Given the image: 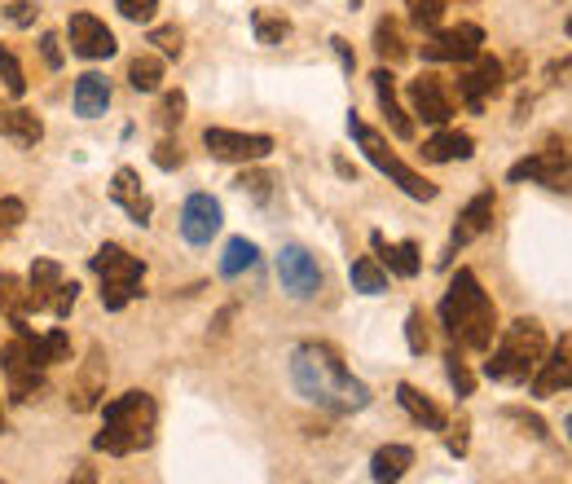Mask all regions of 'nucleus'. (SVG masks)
<instances>
[{
    "label": "nucleus",
    "instance_id": "1",
    "mask_svg": "<svg viewBox=\"0 0 572 484\" xmlns=\"http://www.w3.org/2000/svg\"><path fill=\"white\" fill-rule=\"evenodd\" d=\"M291 384L304 401L330 414H353L370 406V388L353 379V371L343 366V356L330 343H300L291 352Z\"/></svg>",
    "mask_w": 572,
    "mask_h": 484
},
{
    "label": "nucleus",
    "instance_id": "2",
    "mask_svg": "<svg viewBox=\"0 0 572 484\" xmlns=\"http://www.w3.org/2000/svg\"><path fill=\"white\" fill-rule=\"evenodd\" d=\"M440 322L463 352H489L498 335V308L472 269H458L440 300Z\"/></svg>",
    "mask_w": 572,
    "mask_h": 484
},
{
    "label": "nucleus",
    "instance_id": "3",
    "mask_svg": "<svg viewBox=\"0 0 572 484\" xmlns=\"http://www.w3.org/2000/svg\"><path fill=\"white\" fill-rule=\"evenodd\" d=\"M155 427H159V406L150 392H124L101 406V432L93 436V449L110 453V458H129L155 445Z\"/></svg>",
    "mask_w": 572,
    "mask_h": 484
},
{
    "label": "nucleus",
    "instance_id": "4",
    "mask_svg": "<svg viewBox=\"0 0 572 484\" xmlns=\"http://www.w3.org/2000/svg\"><path fill=\"white\" fill-rule=\"evenodd\" d=\"M541 356H546V330H541V322H533V317H515V322L502 330L498 348H489L485 375H489L494 384H511V388H520V384L533 379V371L541 366Z\"/></svg>",
    "mask_w": 572,
    "mask_h": 484
},
{
    "label": "nucleus",
    "instance_id": "5",
    "mask_svg": "<svg viewBox=\"0 0 572 484\" xmlns=\"http://www.w3.org/2000/svg\"><path fill=\"white\" fill-rule=\"evenodd\" d=\"M14 322V339L0 348V366L10 379V401H36L45 392V371H49V352H45V335H36L27 326V317H10Z\"/></svg>",
    "mask_w": 572,
    "mask_h": 484
},
{
    "label": "nucleus",
    "instance_id": "6",
    "mask_svg": "<svg viewBox=\"0 0 572 484\" xmlns=\"http://www.w3.org/2000/svg\"><path fill=\"white\" fill-rule=\"evenodd\" d=\"M88 265H93V274L101 278V308L120 313V308H129V304L142 295L146 261L129 256V252L120 247V242H101L97 256H93Z\"/></svg>",
    "mask_w": 572,
    "mask_h": 484
},
{
    "label": "nucleus",
    "instance_id": "7",
    "mask_svg": "<svg viewBox=\"0 0 572 484\" xmlns=\"http://www.w3.org/2000/svg\"><path fill=\"white\" fill-rule=\"evenodd\" d=\"M349 133H353V142L362 146V155H366V159H370V164H375V168H379L388 181H397V185H401L410 198H418V203H431V198L440 194V190H436V185H431L423 172H414V168H410V164H405V159H401V155L388 146V137H384V133H375V129L366 124V119L349 114Z\"/></svg>",
    "mask_w": 572,
    "mask_h": 484
},
{
    "label": "nucleus",
    "instance_id": "8",
    "mask_svg": "<svg viewBox=\"0 0 572 484\" xmlns=\"http://www.w3.org/2000/svg\"><path fill=\"white\" fill-rule=\"evenodd\" d=\"M507 177L511 181H533V185H546V190L572 198V137L568 133H546L541 150H533L528 159L511 164Z\"/></svg>",
    "mask_w": 572,
    "mask_h": 484
},
{
    "label": "nucleus",
    "instance_id": "9",
    "mask_svg": "<svg viewBox=\"0 0 572 484\" xmlns=\"http://www.w3.org/2000/svg\"><path fill=\"white\" fill-rule=\"evenodd\" d=\"M502 88H507V66L489 53L463 62V71H458V97H463V106L472 114H480L489 106V97H498Z\"/></svg>",
    "mask_w": 572,
    "mask_h": 484
},
{
    "label": "nucleus",
    "instance_id": "10",
    "mask_svg": "<svg viewBox=\"0 0 572 484\" xmlns=\"http://www.w3.org/2000/svg\"><path fill=\"white\" fill-rule=\"evenodd\" d=\"M485 53V27L476 23H458V27H436L427 40H423V58L427 62H472Z\"/></svg>",
    "mask_w": 572,
    "mask_h": 484
},
{
    "label": "nucleus",
    "instance_id": "11",
    "mask_svg": "<svg viewBox=\"0 0 572 484\" xmlns=\"http://www.w3.org/2000/svg\"><path fill=\"white\" fill-rule=\"evenodd\" d=\"M203 146L220 164H260V159L273 155V137L269 133H239V129H207Z\"/></svg>",
    "mask_w": 572,
    "mask_h": 484
},
{
    "label": "nucleus",
    "instance_id": "12",
    "mask_svg": "<svg viewBox=\"0 0 572 484\" xmlns=\"http://www.w3.org/2000/svg\"><path fill=\"white\" fill-rule=\"evenodd\" d=\"M494 216H498V198H494V190H480L463 211H458V225H453V233H449V247H445L440 265H449L463 247H472L476 238H485V233L494 229Z\"/></svg>",
    "mask_w": 572,
    "mask_h": 484
},
{
    "label": "nucleus",
    "instance_id": "13",
    "mask_svg": "<svg viewBox=\"0 0 572 484\" xmlns=\"http://www.w3.org/2000/svg\"><path fill=\"white\" fill-rule=\"evenodd\" d=\"M278 278H282V291L295 295V300H313L321 291V265L308 247H300V242H291V247H282L278 256Z\"/></svg>",
    "mask_w": 572,
    "mask_h": 484
},
{
    "label": "nucleus",
    "instance_id": "14",
    "mask_svg": "<svg viewBox=\"0 0 572 484\" xmlns=\"http://www.w3.org/2000/svg\"><path fill=\"white\" fill-rule=\"evenodd\" d=\"M66 36H71V53H75V58H84V62L114 58V49H120L114 32H110L101 19H93V14H71Z\"/></svg>",
    "mask_w": 572,
    "mask_h": 484
},
{
    "label": "nucleus",
    "instance_id": "15",
    "mask_svg": "<svg viewBox=\"0 0 572 484\" xmlns=\"http://www.w3.org/2000/svg\"><path fill=\"white\" fill-rule=\"evenodd\" d=\"M410 110L423 119V124L445 129L449 119H453V101H449V93H445V80L431 75V71H423L418 80H410Z\"/></svg>",
    "mask_w": 572,
    "mask_h": 484
},
{
    "label": "nucleus",
    "instance_id": "16",
    "mask_svg": "<svg viewBox=\"0 0 572 484\" xmlns=\"http://www.w3.org/2000/svg\"><path fill=\"white\" fill-rule=\"evenodd\" d=\"M224 225V211L211 194H190L185 207H181V238L190 242V247H207V242L220 233Z\"/></svg>",
    "mask_w": 572,
    "mask_h": 484
},
{
    "label": "nucleus",
    "instance_id": "17",
    "mask_svg": "<svg viewBox=\"0 0 572 484\" xmlns=\"http://www.w3.org/2000/svg\"><path fill=\"white\" fill-rule=\"evenodd\" d=\"M106 379H110V366H106V352L93 343L88 348V361L80 366V375H75V384H71V410L75 414H88V410H97L101 406V397H106Z\"/></svg>",
    "mask_w": 572,
    "mask_h": 484
},
{
    "label": "nucleus",
    "instance_id": "18",
    "mask_svg": "<svg viewBox=\"0 0 572 484\" xmlns=\"http://www.w3.org/2000/svg\"><path fill=\"white\" fill-rule=\"evenodd\" d=\"M533 397H555L563 388H572V335H563L546 356H541V366L533 371Z\"/></svg>",
    "mask_w": 572,
    "mask_h": 484
},
{
    "label": "nucleus",
    "instance_id": "19",
    "mask_svg": "<svg viewBox=\"0 0 572 484\" xmlns=\"http://www.w3.org/2000/svg\"><path fill=\"white\" fill-rule=\"evenodd\" d=\"M110 203L124 207L137 225H150V216H155V203H150V194L142 190V177H137L133 168H120V172H114V181H110Z\"/></svg>",
    "mask_w": 572,
    "mask_h": 484
},
{
    "label": "nucleus",
    "instance_id": "20",
    "mask_svg": "<svg viewBox=\"0 0 572 484\" xmlns=\"http://www.w3.org/2000/svg\"><path fill=\"white\" fill-rule=\"evenodd\" d=\"M370 80H375V97H379V110H384V119H388L392 137L410 142V137H414V119H410V114H405V106L397 101V75H392L388 66H379Z\"/></svg>",
    "mask_w": 572,
    "mask_h": 484
},
{
    "label": "nucleus",
    "instance_id": "21",
    "mask_svg": "<svg viewBox=\"0 0 572 484\" xmlns=\"http://www.w3.org/2000/svg\"><path fill=\"white\" fill-rule=\"evenodd\" d=\"M62 265L58 261H36L32 265V274H27V300H23V317L27 313H49V304H53V291L62 287Z\"/></svg>",
    "mask_w": 572,
    "mask_h": 484
},
{
    "label": "nucleus",
    "instance_id": "22",
    "mask_svg": "<svg viewBox=\"0 0 572 484\" xmlns=\"http://www.w3.org/2000/svg\"><path fill=\"white\" fill-rule=\"evenodd\" d=\"M0 137H10L14 146L32 150V146H40L45 124H40V114L27 110V106H0Z\"/></svg>",
    "mask_w": 572,
    "mask_h": 484
},
{
    "label": "nucleus",
    "instance_id": "23",
    "mask_svg": "<svg viewBox=\"0 0 572 484\" xmlns=\"http://www.w3.org/2000/svg\"><path fill=\"white\" fill-rule=\"evenodd\" d=\"M370 247L379 252V265L397 278H418L423 261H418V242H384V233H370Z\"/></svg>",
    "mask_w": 572,
    "mask_h": 484
},
{
    "label": "nucleus",
    "instance_id": "24",
    "mask_svg": "<svg viewBox=\"0 0 572 484\" xmlns=\"http://www.w3.org/2000/svg\"><path fill=\"white\" fill-rule=\"evenodd\" d=\"M418 155L427 164H458V159H472L476 155V137L472 133H458V129H440L436 137L423 142Z\"/></svg>",
    "mask_w": 572,
    "mask_h": 484
},
{
    "label": "nucleus",
    "instance_id": "25",
    "mask_svg": "<svg viewBox=\"0 0 572 484\" xmlns=\"http://www.w3.org/2000/svg\"><path fill=\"white\" fill-rule=\"evenodd\" d=\"M71 106H75V114H84V119L106 114V106H110V80H106V75H97V71H84V75L75 80Z\"/></svg>",
    "mask_w": 572,
    "mask_h": 484
},
{
    "label": "nucleus",
    "instance_id": "26",
    "mask_svg": "<svg viewBox=\"0 0 572 484\" xmlns=\"http://www.w3.org/2000/svg\"><path fill=\"white\" fill-rule=\"evenodd\" d=\"M397 401H401V410H405V414H410L418 427H427V432H445V427H449L445 410H440V406H436L427 392H418L414 384H401V388H397Z\"/></svg>",
    "mask_w": 572,
    "mask_h": 484
},
{
    "label": "nucleus",
    "instance_id": "27",
    "mask_svg": "<svg viewBox=\"0 0 572 484\" xmlns=\"http://www.w3.org/2000/svg\"><path fill=\"white\" fill-rule=\"evenodd\" d=\"M410 467H414V449H410V445H384V449H375V458H370V480L388 484V480H401Z\"/></svg>",
    "mask_w": 572,
    "mask_h": 484
},
{
    "label": "nucleus",
    "instance_id": "28",
    "mask_svg": "<svg viewBox=\"0 0 572 484\" xmlns=\"http://www.w3.org/2000/svg\"><path fill=\"white\" fill-rule=\"evenodd\" d=\"M256 261H260V247H256V242L229 238V242H224V256H220V278H239V274L256 269Z\"/></svg>",
    "mask_w": 572,
    "mask_h": 484
},
{
    "label": "nucleus",
    "instance_id": "29",
    "mask_svg": "<svg viewBox=\"0 0 572 484\" xmlns=\"http://www.w3.org/2000/svg\"><path fill=\"white\" fill-rule=\"evenodd\" d=\"M375 53H379L388 66L410 58V45L401 40V27H397V19H379V27H375Z\"/></svg>",
    "mask_w": 572,
    "mask_h": 484
},
{
    "label": "nucleus",
    "instance_id": "30",
    "mask_svg": "<svg viewBox=\"0 0 572 484\" xmlns=\"http://www.w3.org/2000/svg\"><path fill=\"white\" fill-rule=\"evenodd\" d=\"M353 287L362 295H384L388 291V269L375 261V256H357L353 261Z\"/></svg>",
    "mask_w": 572,
    "mask_h": 484
},
{
    "label": "nucleus",
    "instance_id": "31",
    "mask_svg": "<svg viewBox=\"0 0 572 484\" xmlns=\"http://www.w3.org/2000/svg\"><path fill=\"white\" fill-rule=\"evenodd\" d=\"M129 84H133L137 93H159V84H163V62H159L155 53L133 58V66H129Z\"/></svg>",
    "mask_w": 572,
    "mask_h": 484
},
{
    "label": "nucleus",
    "instance_id": "32",
    "mask_svg": "<svg viewBox=\"0 0 572 484\" xmlns=\"http://www.w3.org/2000/svg\"><path fill=\"white\" fill-rule=\"evenodd\" d=\"M252 32H256L260 45H282V40L291 36V19H282V14H273V10H256V14H252Z\"/></svg>",
    "mask_w": 572,
    "mask_h": 484
},
{
    "label": "nucleus",
    "instance_id": "33",
    "mask_svg": "<svg viewBox=\"0 0 572 484\" xmlns=\"http://www.w3.org/2000/svg\"><path fill=\"white\" fill-rule=\"evenodd\" d=\"M445 375H449V384H453L458 397H472V392H476V379H472V371H467L463 352H458V343L445 352Z\"/></svg>",
    "mask_w": 572,
    "mask_h": 484
},
{
    "label": "nucleus",
    "instance_id": "34",
    "mask_svg": "<svg viewBox=\"0 0 572 484\" xmlns=\"http://www.w3.org/2000/svg\"><path fill=\"white\" fill-rule=\"evenodd\" d=\"M405 5H410V23L418 27V32H436L440 27V19H445V5H449V0H405Z\"/></svg>",
    "mask_w": 572,
    "mask_h": 484
},
{
    "label": "nucleus",
    "instance_id": "35",
    "mask_svg": "<svg viewBox=\"0 0 572 484\" xmlns=\"http://www.w3.org/2000/svg\"><path fill=\"white\" fill-rule=\"evenodd\" d=\"M23 220H27V203L23 198H14V194L0 198V242H10L23 229Z\"/></svg>",
    "mask_w": 572,
    "mask_h": 484
},
{
    "label": "nucleus",
    "instance_id": "36",
    "mask_svg": "<svg viewBox=\"0 0 572 484\" xmlns=\"http://www.w3.org/2000/svg\"><path fill=\"white\" fill-rule=\"evenodd\" d=\"M23 300H27V287L14 274H0V313H5V317H23Z\"/></svg>",
    "mask_w": 572,
    "mask_h": 484
},
{
    "label": "nucleus",
    "instance_id": "37",
    "mask_svg": "<svg viewBox=\"0 0 572 484\" xmlns=\"http://www.w3.org/2000/svg\"><path fill=\"white\" fill-rule=\"evenodd\" d=\"M0 80H5L10 97H23V93H27V75H23V66H19V58H14L10 45H0Z\"/></svg>",
    "mask_w": 572,
    "mask_h": 484
},
{
    "label": "nucleus",
    "instance_id": "38",
    "mask_svg": "<svg viewBox=\"0 0 572 484\" xmlns=\"http://www.w3.org/2000/svg\"><path fill=\"white\" fill-rule=\"evenodd\" d=\"M405 343H410V352H414V356H423V352H427L431 335H427V317H423V308H410V317H405Z\"/></svg>",
    "mask_w": 572,
    "mask_h": 484
},
{
    "label": "nucleus",
    "instance_id": "39",
    "mask_svg": "<svg viewBox=\"0 0 572 484\" xmlns=\"http://www.w3.org/2000/svg\"><path fill=\"white\" fill-rule=\"evenodd\" d=\"M150 45H155L163 58H181V53H185V32H181V27H155V32H150Z\"/></svg>",
    "mask_w": 572,
    "mask_h": 484
},
{
    "label": "nucleus",
    "instance_id": "40",
    "mask_svg": "<svg viewBox=\"0 0 572 484\" xmlns=\"http://www.w3.org/2000/svg\"><path fill=\"white\" fill-rule=\"evenodd\" d=\"M445 449H449L453 458H463V453L472 449V419H467V414H458V423L449 427V436H445Z\"/></svg>",
    "mask_w": 572,
    "mask_h": 484
},
{
    "label": "nucleus",
    "instance_id": "41",
    "mask_svg": "<svg viewBox=\"0 0 572 484\" xmlns=\"http://www.w3.org/2000/svg\"><path fill=\"white\" fill-rule=\"evenodd\" d=\"M181 119H185V93L172 88V93H163V101H159V124H163V129H177Z\"/></svg>",
    "mask_w": 572,
    "mask_h": 484
},
{
    "label": "nucleus",
    "instance_id": "42",
    "mask_svg": "<svg viewBox=\"0 0 572 484\" xmlns=\"http://www.w3.org/2000/svg\"><path fill=\"white\" fill-rule=\"evenodd\" d=\"M239 190L252 194L256 203H269V194H273V177H269V172H243V177H239Z\"/></svg>",
    "mask_w": 572,
    "mask_h": 484
},
{
    "label": "nucleus",
    "instance_id": "43",
    "mask_svg": "<svg viewBox=\"0 0 572 484\" xmlns=\"http://www.w3.org/2000/svg\"><path fill=\"white\" fill-rule=\"evenodd\" d=\"M75 300H80V282H75V278H71V282L62 278V287L53 291V304H49V313H53V317L62 322V317H71V308H75Z\"/></svg>",
    "mask_w": 572,
    "mask_h": 484
},
{
    "label": "nucleus",
    "instance_id": "44",
    "mask_svg": "<svg viewBox=\"0 0 572 484\" xmlns=\"http://www.w3.org/2000/svg\"><path fill=\"white\" fill-rule=\"evenodd\" d=\"M114 10H120L129 23H150L155 10H159V0H114Z\"/></svg>",
    "mask_w": 572,
    "mask_h": 484
},
{
    "label": "nucleus",
    "instance_id": "45",
    "mask_svg": "<svg viewBox=\"0 0 572 484\" xmlns=\"http://www.w3.org/2000/svg\"><path fill=\"white\" fill-rule=\"evenodd\" d=\"M150 159H155V168H159V172H177V168L185 164V155H181V146H177V142H159V146L150 150Z\"/></svg>",
    "mask_w": 572,
    "mask_h": 484
},
{
    "label": "nucleus",
    "instance_id": "46",
    "mask_svg": "<svg viewBox=\"0 0 572 484\" xmlns=\"http://www.w3.org/2000/svg\"><path fill=\"white\" fill-rule=\"evenodd\" d=\"M40 58H45L49 71H62L66 53H62V36H58V32H45V36H40Z\"/></svg>",
    "mask_w": 572,
    "mask_h": 484
},
{
    "label": "nucleus",
    "instance_id": "47",
    "mask_svg": "<svg viewBox=\"0 0 572 484\" xmlns=\"http://www.w3.org/2000/svg\"><path fill=\"white\" fill-rule=\"evenodd\" d=\"M36 5H32V0H10V10H5V23L10 27H32L36 23Z\"/></svg>",
    "mask_w": 572,
    "mask_h": 484
},
{
    "label": "nucleus",
    "instance_id": "48",
    "mask_svg": "<svg viewBox=\"0 0 572 484\" xmlns=\"http://www.w3.org/2000/svg\"><path fill=\"white\" fill-rule=\"evenodd\" d=\"M45 352H49V366L66 361V356H71V339H66V330H49V335H45Z\"/></svg>",
    "mask_w": 572,
    "mask_h": 484
},
{
    "label": "nucleus",
    "instance_id": "49",
    "mask_svg": "<svg viewBox=\"0 0 572 484\" xmlns=\"http://www.w3.org/2000/svg\"><path fill=\"white\" fill-rule=\"evenodd\" d=\"M507 419H515L528 436H537V440H546V423L537 419V414H528V410H507Z\"/></svg>",
    "mask_w": 572,
    "mask_h": 484
},
{
    "label": "nucleus",
    "instance_id": "50",
    "mask_svg": "<svg viewBox=\"0 0 572 484\" xmlns=\"http://www.w3.org/2000/svg\"><path fill=\"white\" fill-rule=\"evenodd\" d=\"M330 45H334V53H339V62H343V71H353V66H357V58H353V49H349V40H343V36H334Z\"/></svg>",
    "mask_w": 572,
    "mask_h": 484
},
{
    "label": "nucleus",
    "instance_id": "51",
    "mask_svg": "<svg viewBox=\"0 0 572 484\" xmlns=\"http://www.w3.org/2000/svg\"><path fill=\"white\" fill-rule=\"evenodd\" d=\"M10 432V419H5V406H0V436H5Z\"/></svg>",
    "mask_w": 572,
    "mask_h": 484
},
{
    "label": "nucleus",
    "instance_id": "52",
    "mask_svg": "<svg viewBox=\"0 0 572 484\" xmlns=\"http://www.w3.org/2000/svg\"><path fill=\"white\" fill-rule=\"evenodd\" d=\"M563 432H568V440H572V414H568V423H563Z\"/></svg>",
    "mask_w": 572,
    "mask_h": 484
},
{
    "label": "nucleus",
    "instance_id": "53",
    "mask_svg": "<svg viewBox=\"0 0 572 484\" xmlns=\"http://www.w3.org/2000/svg\"><path fill=\"white\" fill-rule=\"evenodd\" d=\"M563 32H568V36H572V14H568V23H563Z\"/></svg>",
    "mask_w": 572,
    "mask_h": 484
},
{
    "label": "nucleus",
    "instance_id": "54",
    "mask_svg": "<svg viewBox=\"0 0 572 484\" xmlns=\"http://www.w3.org/2000/svg\"><path fill=\"white\" fill-rule=\"evenodd\" d=\"M357 5H362V0H353V10H357Z\"/></svg>",
    "mask_w": 572,
    "mask_h": 484
}]
</instances>
